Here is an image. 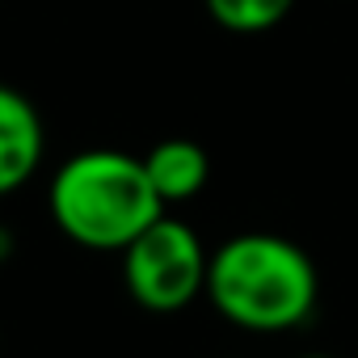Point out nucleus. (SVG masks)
Listing matches in <instances>:
<instances>
[{
	"instance_id": "nucleus-6",
	"label": "nucleus",
	"mask_w": 358,
	"mask_h": 358,
	"mask_svg": "<svg viewBox=\"0 0 358 358\" xmlns=\"http://www.w3.org/2000/svg\"><path fill=\"white\" fill-rule=\"evenodd\" d=\"M291 9H295V0H207V13L232 34L274 30Z\"/></svg>"
},
{
	"instance_id": "nucleus-3",
	"label": "nucleus",
	"mask_w": 358,
	"mask_h": 358,
	"mask_svg": "<svg viewBox=\"0 0 358 358\" xmlns=\"http://www.w3.org/2000/svg\"><path fill=\"white\" fill-rule=\"evenodd\" d=\"M207 249L194 228L160 215L122 249V278L139 308L148 312H182L199 291H207Z\"/></svg>"
},
{
	"instance_id": "nucleus-1",
	"label": "nucleus",
	"mask_w": 358,
	"mask_h": 358,
	"mask_svg": "<svg viewBox=\"0 0 358 358\" xmlns=\"http://www.w3.org/2000/svg\"><path fill=\"white\" fill-rule=\"evenodd\" d=\"M316 266L287 236L245 232L224 241L207 266L211 303L241 329L287 333L316 308Z\"/></svg>"
},
{
	"instance_id": "nucleus-2",
	"label": "nucleus",
	"mask_w": 358,
	"mask_h": 358,
	"mask_svg": "<svg viewBox=\"0 0 358 358\" xmlns=\"http://www.w3.org/2000/svg\"><path fill=\"white\" fill-rule=\"evenodd\" d=\"M51 215L68 241L97 253H122L164 215V203L148 182L143 160L114 148H93L55 169Z\"/></svg>"
},
{
	"instance_id": "nucleus-7",
	"label": "nucleus",
	"mask_w": 358,
	"mask_h": 358,
	"mask_svg": "<svg viewBox=\"0 0 358 358\" xmlns=\"http://www.w3.org/2000/svg\"><path fill=\"white\" fill-rule=\"evenodd\" d=\"M303 358H329V354H303Z\"/></svg>"
},
{
	"instance_id": "nucleus-5",
	"label": "nucleus",
	"mask_w": 358,
	"mask_h": 358,
	"mask_svg": "<svg viewBox=\"0 0 358 358\" xmlns=\"http://www.w3.org/2000/svg\"><path fill=\"white\" fill-rule=\"evenodd\" d=\"M143 173L156 190V199L169 203H186L194 199L207 177H211V160L194 139H160L148 156H143Z\"/></svg>"
},
{
	"instance_id": "nucleus-4",
	"label": "nucleus",
	"mask_w": 358,
	"mask_h": 358,
	"mask_svg": "<svg viewBox=\"0 0 358 358\" xmlns=\"http://www.w3.org/2000/svg\"><path fill=\"white\" fill-rule=\"evenodd\" d=\"M43 160V118L9 85H0V194L26 186Z\"/></svg>"
}]
</instances>
